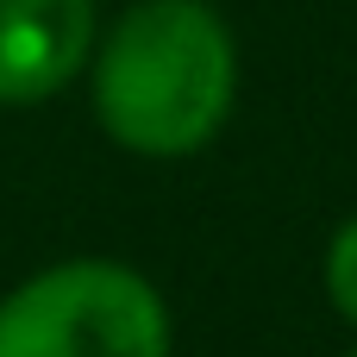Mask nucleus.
I'll return each instance as SVG.
<instances>
[{
	"mask_svg": "<svg viewBox=\"0 0 357 357\" xmlns=\"http://www.w3.org/2000/svg\"><path fill=\"white\" fill-rule=\"evenodd\" d=\"M238 31L213 0H126L88 56L94 126L144 163L201 157L238 107Z\"/></svg>",
	"mask_w": 357,
	"mask_h": 357,
	"instance_id": "obj_1",
	"label": "nucleus"
},
{
	"mask_svg": "<svg viewBox=\"0 0 357 357\" xmlns=\"http://www.w3.org/2000/svg\"><path fill=\"white\" fill-rule=\"evenodd\" d=\"M100 0H0V107H44L88 75Z\"/></svg>",
	"mask_w": 357,
	"mask_h": 357,
	"instance_id": "obj_3",
	"label": "nucleus"
},
{
	"mask_svg": "<svg viewBox=\"0 0 357 357\" xmlns=\"http://www.w3.org/2000/svg\"><path fill=\"white\" fill-rule=\"evenodd\" d=\"M163 289L119 257H63L0 295V357H169Z\"/></svg>",
	"mask_w": 357,
	"mask_h": 357,
	"instance_id": "obj_2",
	"label": "nucleus"
},
{
	"mask_svg": "<svg viewBox=\"0 0 357 357\" xmlns=\"http://www.w3.org/2000/svg\"><path fill=\"white\" fill-rule=\"evenodd\" d=\"M345 357H357V345H351V351H345Z\"/></svg>",
	"mask_w": 357,
	"mask_h": 357,
	"instance_id": "obj_5",
	"label": "nucleus"
},
{
	"mask_svg": "<svg viewBox=\"0 0 357 357\" xmlns=\"http://www.w3.org/2000/svg\"><path fill=\"white\" fill-rule=\"evenodd\" d=\"M320 282H326V301H333V314H339V320L357 333V213L333 226V238H326V257H320Z\"/></svg>",
	"mask_w": 357,
	"mask_h": 357,
	"instance_id": "obj_4",
	"label": "nucleus"
}]
</instances>
